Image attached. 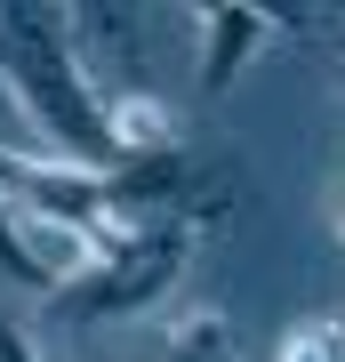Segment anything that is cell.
Returning <instances> with one entry per match:
<instances>
[{
    "instance_id": "cell-7",
    "label": "cell",
    "mask_w": 345,
    "mask_h": 362,
    "mask_svg": "<svg viewBox=\"0 0 345 362\" xmlns=\"http://www.w3.org/2000/svg\"><path fill=\"white\" fill-rule=\"evenodd\" d=\"M0 362H40V354H32V338H25V322H16V314H0Z\"/></svg>"
},
{
    "instance_id": "cell-9",
    "label": "cell",
    "mask_w": 345,
    "mask_h": 362,
    "mask_svg": "<svg viewBox=\"0 0 345 362\" xmlns=\"http://www.w3.org/2000/svg\"><path fill=\"white\" fill-rule=\"evenodd\" d=\"M337 242H345V209H337Z\"/></svg>"
},
{
    "instance_id": "cell-2",
    "label": "cell",
    "mask_w": 345,
    "mask_h": 362,
    "mask_svg": "<svg viewBox=\"0 0 345 362\" xmlns=\"http://www.w3.org/2000/svg\"><path fill=\"white\" fill-rule=\"evenodd\" d=\"M265 40H273V8H201V97H225Z\"/></svg>"
},
{
    "instance_id": "cell-6",
    "label": "cell",
    "mask_w": 345,
    "mask_h": 362,
    "mask_svg": "<svg viewBox=\"0 0 345 362\" xmlns=\"http://www.w3.org/2000/svg\"><path fill=\"white\" fill-rule=\"evenodd\" d=\"M0 274H8V282H25V290H40V298L56 290L49 274H40V266L25 258V242H16V226H8V202H0Z\"/></svg>"
},
{
    "instance_id": "cell-1",
    "label": "cell",
    "mask_w": 345,
    "mask_h": 362,
    "mask_svg": "<svg viewBox=\"0 0 345 362\" xmlns=\"http://www.w3.org/2000/svg\"><path fill=\"white\" fill-rule=\"evenodd\" d=\"M193 242H201L193 226H161V233H145V242H137V250H121V258L97 274V282H80L73 314H80V322H128V314L161 306V298L177 290V274H185V258H193Z\"/></svg>"
},
{
    "instance_id": "cell-4",
    "label": "cell",
    "mask_w": 345,
    "mask_h": 362,
    "mask_svg": "<svg viewBox=\"0 0 345 362\" xmlns=\"http://www.w3.org/2000/svg\"><path fill=\"white\" fill-rule=\"evenodd\" d=\"M153 362H225V314H217V306L185 314V322L169 330V346H161Z\"/></svg>"
},
{
    "instance_id": "cell-8",
    "label": "cell",
    "mask_w": 345,
    "mask_h": 362,
    "mask_svg": "<svg viewBox=\"0 0 345 362\" xmlns=\"http://www.w3.org/2000/svg\"><path fill=\"white\" fill-rule=\"evenodd\" d=\"M329 322H337V354H345V314H329Z\"/></svg>"
},
{
    "instance_id": "cell-5",
    "label": "cell",
    "mask_w": 345,
    "mask_h": 362,
    "mask_svg": "<svg viewBox=\"0 0 345 362\" xmlns=\"http://www.w3.org/2000/svg\"><path fill=\"white\" fill-rule=\"evenodd\" d=\"M273 362H345L337 354V322H297L282 346H273Z\"/></svg>"
},
{
    "instance_id": "cell-3",
    "label": "cell",
    "mask_w": 345,
    "mask_h": 362,
    "mask_svg": "<svg viewBox=\"0 0 345 362\" xmlns=\"http://www.w3.org/2000/svg\"><path fill=\"white\" fill-rule=\"evenodd\" d=\"M104 129H113V161H161L169 145V105L161 97H104Z\"/></svg>"
},
{
    "instance_id": "cell-10",
    "label": "cell",
    "mask_w": 345,
    "mask_h": 362,
    "mask_svg": "<svg viewBox=\"0 0 345 362\" xmlns=\"http://www.w3.org/2000/svg\"><path fill=\"white\" fill-rule=\"evenodd\" d=\"M337 81H345V65H337Z\"/></svg>"
}]
</instances>
